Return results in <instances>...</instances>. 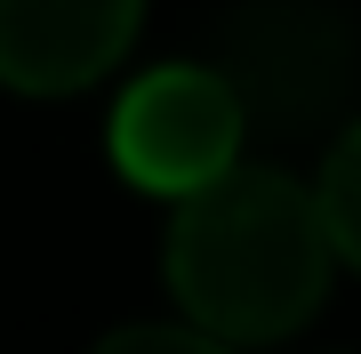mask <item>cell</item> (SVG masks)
Wrapping results in <instances>:
<instances>
[{
  "label": "cell",
  "instance_id": "obj_5",
  "mask_svg": "<svg viewBox=\"0 0 361 354\" xmlns=\"http://www.w3.org/2000/svg\"><path fill=\"white\" fill-rule=\"evenodd\" d=\"M322 225H329V249H337V266H353L361 274V121H345L329 145V161H322Z\"/></svg>",
  "mask_w": 361,
  "mask_h": 354
},
{
  "label": "cell",
  "instance_id": "obj_2",
  "mask_svg": "<svg viewBox=\"0 0 361 354\" xmlns=\"http://www.w3.org/2000/svg\"><path fill=\"white\" fill-rule=\"evenodd\" d=\"M209 73L273 145L322 137L361 97V16L345 0H233L209 25Z\"/></svg>",
  "mask_w": 361,
  "mask_h": 354
},
{
  "label": "cell",
  "instance_id": "obj_3",
  "mask_svg": "<svg viewBox=\"0 0 361 354\" xmlns=\"http://www.w3.org/2000/svg\"><path fill=\"white\" fill-rule=\"evenodd\" d=\"M241 137H249V121L209 65H153L113 105L121 177H137L145 194H169V201H193L217 177H233L241 170Z\"/></svg>",
  "mask_w": 361,
  "mask_h": 354
},
{
  "label": "cell",
  "instance_id": "obj_1",
  "mask_svg": "<svg viewBox=\"0 0 361 354\" xmlns=\"http://www.w3.org/2000/svg\"><path fill=\"white\" fill-rule=\"evenodd\" d=\"M161 266L201 338L273 346L322 314L337 249L322 225V194L305 177H289L281 161H241L209 194L177 201Z\"/></svg>",
  "mask_w": 361,
  "mask_h": 354
},
{
  "label": "cell",
  "instance_id": "obj_4",
  "mask_svg": "<svg viewBox=\"0 0 361 354\" xmlns=\"http://www.w3.org/2000/svg\"><path fill=\"white\" fill-rule=\"evenodd\" d=\"M145 0H0V81L25 97H73L129 57Z\"/></svg>",
  "mask_w": 361,
  "mask_h": 354
},
{
  "label": "cell",
  "instance_id": "obj_6",
  "mask_svg": "<svg viewBox=\"0 0 361 354\" xmlns=\"http://www.w3.org/2000/svg\"><path fill=\"white\" fill-rule=\"evenodd\" d=\"M89 354H233V346L201 338L193 322H129V330H104Z\"/></svg>",
  "mask_w": 361,
  "mask_h": 354
}]
</instances>
